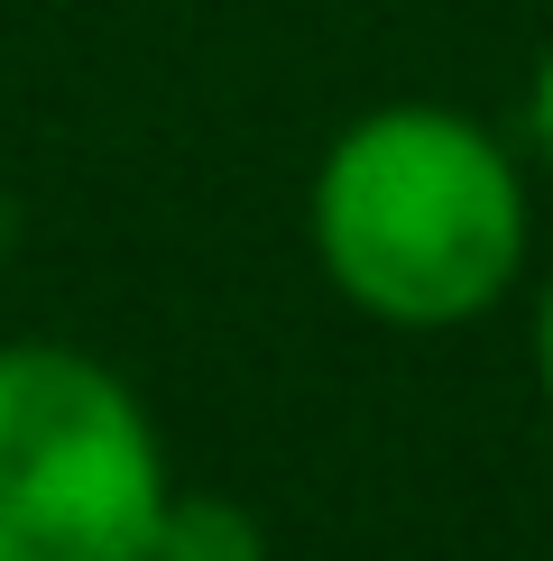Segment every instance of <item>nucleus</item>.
Here are the masks:
<instances>
[{"label":"nucleus","mask_w":553,"mask_h":561,"mask_svg":"<svg viewBox=\"0 0 553 561\" xmlns=\"http://www.w3.org/2000/svg\"><path fill=\"white\" fill-rule=\"evenodd\" d=\"M305 240L351 313L387 332H461L517 295L535 194L489 121L452 102H379L314 157Z\"/></svg>","instance_id":"1"},{"label":"nucleus","mask_w":553,"mask_h":561,"mask_svg":"<svg viewBox=\"0 0 553 561\" xmlns=\"http://www.w3.org/2000/svg\"><path fill=\"white\" fill-rule=\"evenodd\" d=\"M167 497V442L121 368L0 341V561H148Z\"/></svg>","instance_id":"2"},{"label":"nucleus","mask_w":553,"mask_h":561,"mask_svg":"<svg viewBox=\"0 0 553 561\" xmlns=\"http://www.w3.org/2000/svg\"><path fill=\"white\" fill-rule=\"evenodd\" d=\"M148 561H268V534H259L249 506L203 497V488H176L157 534H148Z\"/></svg>","instance_id":"3"},{"label":"nucleus","mask_w":553,"mask_h":561,"mask_svg":"<svg viewBox=\"0 0 553 561\" xmlns=\"http://www.w3.org/2000/svg\"><path fill=\"white\" fill-rule=\"evenodd\" d=\"M526 148H535V167L553 175V46L535 56V75H526Z\"/></svg>","instance_id":"4"},{"label":"nucleus","mask_w":553,"mask_h":561,"mask_svg":"<svg viewBox=\"0 0 553 561\" xmlns=\"http://www.w3.org/2000/svg\"><path fill=\"white\" fill-rule=\"evenodd\" d=\"M535 387H544V414H553V276L535 286Z\"/></svg>","instance_id":"5"}]
</instances>
